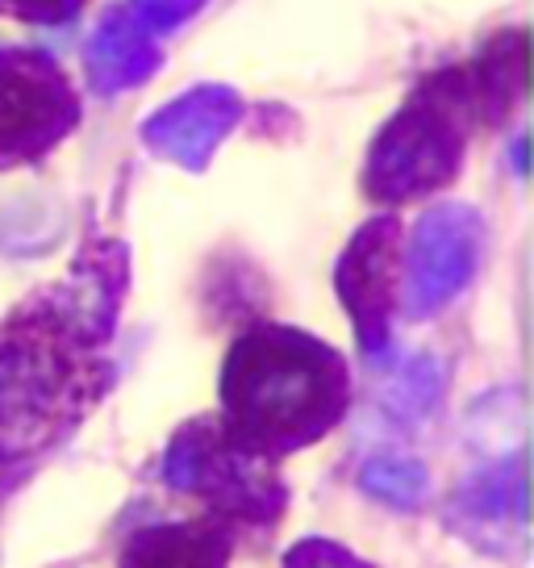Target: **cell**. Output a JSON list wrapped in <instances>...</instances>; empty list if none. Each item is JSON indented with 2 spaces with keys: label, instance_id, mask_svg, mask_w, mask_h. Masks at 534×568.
<instances>
[{
  "label": "cell",
  "instance_id": "cell-3",
  "mask_svg": "<svg viewBox=\"0 0 534 568\" xmlns=\"http://www.w3.org/2000/svg\"><path fill=\"white\" fill-rule=\"evenodd\" d=\"M481 109L472 71H443L418 89L368 155V193L380 201H410L434 193L460 172L468 118Z\"/></svg>",
  "mask_w": 534,
  "mask_h": 568
},
{
  "label": "cell",
  "instance_id": "cell-12",
  "mask_svg": "<svg viewBox=\"0 0 534 568\" xmlns=\"http://www.w3.org/2000/svg\"><path fill=\"white\" fill-rule=\"evenodd\" d=\"M285 568H372L330 539H305L285 556Z\"/></svg>",
  "mask_w": 534,
  "mask_h": 568
},
{
  "label": "cell",
  "instance_id": "cell-11",
  "mask_svg": "<svg viewBox=\"0 0 534 568\" xmlns=\"http://www.w3.org/2000/svg\"><path fill=\"white\" fill-rule=\"evenodd\" d=\"M359 480H363L368 494H376L380 501L397 506V510H418L430 489L427 468L413 460H401V456H380V460L363 464Z\"/></svg>",
  "mask_w": 534,
  "mask_h": 568
},
{
  "label": "cell",
  "instance_id": "cell-7",
  "mask_svg": "<svg viewBox=\"0 0 534 568\" xmlns=\"http://www.w3.org/2000/svg\"><path fill=\"white\" fill-rule=\"evenodd\" d=\"M481 260V217L468 205L430 210L410 243V310L434 314L463 284L472 281Z\"/></svg>",
  "mask_w": 534,
  "mask_h": 568
},
{
  "label": "cell",
  "instance_id": "cell-14",
  "mask_svg": "<svg viewBox=\"0 0 534 568\" xmlns=\"http://www.w3.org/2000/svg\"><path fill=\"white\" fill-rule=\"evenodd\" d=\"M80 4H84V0H0V13L54 26V21H68L72 13H80Z\"/></svg>",
  "mask_w": 534,
  "mask_h": 568
},
{
  "label": "cell",
  "instance_id": "cell-6",
  "mask_svg": "<svg viewBox=\"0 0 534 568\" xmlns=\"http://www.w3.org/2000/svg\"><path fill=\"white\" fill-rule=\"evenodd\" d=\"M335 284H339L347 314L356 322L359 347L380 359L389 347V318L397 310V284H401V226H397V217H376L347 243Z\"/></svg>",
  "mask_w": 534,
  "mask_h": 568
},
{
  "label": "cell",
  "instance_id": "cell-10",
  "mask_svg": "<svg viewBox=\"0 0 534 568\" xmlns=\"http://www.w3.org/2000/svg\"><path fill=\"white\" fill-rule=\"evenodd\" d=\"M230 535L222 523H176L134 535L122 568H226Z\"/></svg>",
  "mask_w": 534,
  "mask_h": 568
},
{
  "label": "cell",
  "instance_id": "cell-8",
  "mask_svg": "<svg viewBox=\"0 0 534 568\" xmlns=\"http://www.w3.org/2000/svg\"><path fill=\"white\" fill-rule=\"evenodd\" d=\"M238 97L222 84H205L176 97L172 105H163L160 113H151L143 125V139L160 151L163 160L179 163V168H205L209 155L217 151V142L226 139L238 122Z\"/></svg>",
  "mask_w": 534,
  "mask_h": 568
},
{
  "label": "cell",
  "instance_id": "cell-4",
  "mask_svg": "<svg viewBox=\"0 0 534 568\" xmlns=\"http://www.w3.org/2000/svg\"><path fill=\"white\" fill-rule=\"evenodd\" d=\"M163 480L172 489L205 497L226 518L276 523L285 510V489L271 473V456L238 444L222 423L184 426L163 456Z\"/></svg>",
  "mask_w": 534,
  "mask_h": 568
},
{
  "label": "cell",
  "instance_id": "cell-2",
  "mask_svg": "<svg viewBox=\"0 0 534 568\" xmlns=\"http://www.w3.org/2000/svg\"><path fill=\"white\" fill-rule=\"evenodd\" d=\"M226 430L259 456L318 444L347 409V368L326 343L259 326L234 343L222 373Z\"/></svg>",
  "mask_w": 534,
  "mask_h": 568
},
{
  "label": "cell",
  "instance_id": "cell-1",
  "mask_svg": "<svg viewBox=\"0 0 534 568\" xmlns=\"http://www.w3.org/2000/svg\"><path fill=\"white\" fill-rule=\"evenodd\" d=\"M122 281V247L92 251L72 281L0 326V460L47 452L105 397Z\"/></svg>",
  "mask_w": 534,
  "mask_h": 568
},
{
  "label": "cell",
  "instance_id": "cell-9",
  "mask_svg": "<svg viewBox=\"0 0 534 568\" xmlns=\"http://www.w3.org/2000/svg\"><path fill=\"white\" fill-rule=\"evenodd\" d=\"M89 80L101 92H122L130 84H143L146 75L160 63L155 30L134 18L130 4L109 9L105 21L89 38Z\"/></svg>",
  "mask_w": 534,
  "mask_h": 568
},
{
  "label": "cell",
  "instance_id": "cell-5",
  "mask_svg": "<svg viewBox=\"0 0 534 568\" xmlns=\"http://www.w3.org/2000/svg\"><path fill=\"white\" fill-rule=\"evenodd\" d=\"M80 118L63 68L38 51H0V163L38 160Z\"/></svg>",
  "mask_w": 534,
  "mask_h": 568
},
{
  "label": "cell",
  "instance_id": "cell-13",
  "mask_svg": "<svg viewBox=\"0 0 534 568\" xmlns=\"http://www.w3.org/2000/svg\"><path fill=\"white\" fill-rule=\"evenodd\" d=\"M125 4L134 9V18L143 21V26L163 34V30H176L179 21L193 18L205 0H125Z\"/></svg>",
  "mask_w": 534,
  "mask_h": 568
}]
</instances>
